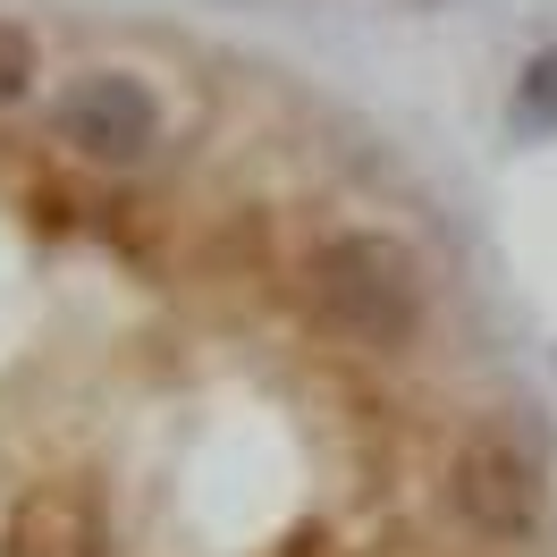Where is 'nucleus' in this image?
I'll return each instance as SVG.
<instances>
[{
	"instance_id": "1",
	"label": "nucleus",
	"mask_w": 557,
	"mask_h": 557,
	"mask_svg": "<svg viewBox=\"0 0 557 557\" xmlns=\"http://www.w3.org/2000/svg\"><path fill=\"white\" fill-rule=\"evenodd\" d=\"M305 287H313V313L347 347H406L422 330V262L388 228H330L313 245Z\"/></svg>"
},
{
	"instance_id": "2",
	"label": "nucleus",
	"mask_w": 557,
	"mask_h": 557,
	"mask_svg": "<svg viewBox=\"0 0 557 557\" xmlns=\"http://www.w3.org/2000/svg\"><path fill=\"white\" fill-rule=\"evenodd\" d=\"M448 507L465 532H482V541H532L541 516H549V473H541V456L523 448L516 431H465L448 456Z\"/></svg>"
},
{
	"instance_id": "3",
	"label": "nucleus",
	"mask_w": 557,
	"mask_h": 557,
	"mask_svg": "<svg viewBox=\"0 0 557 557\" xmlns=\"http://www.w3.org/2000/svg\"><path fill=\"white\" fill-rule=\"evenodd\" d=\"M51 136L69 144L76 161L127 170V161H144L161 144V94L136 69H85L51 94Z\"/></svg>"
},
{
	"instance_id": "4",
	"label": "nucleus",
	"mask_w": 557,
	"mask_h": 557,
	"mask_svg": "<svg viewBox=\"0 0 557 557\" xmlns=\"http://www.w3.org/2000/svg\"><path fill=\"white\" fill-rule=\"evenodd\" d=\"M507 127H516L523 144H549V136H557V42H549V51H532V60L516 69Z\"/></svg>"
},
{
	"instance_id": "5",
	"label": "nucleus",
	"mask_w": 557,
	"mask_h": 557,
	"mask_svg": "<svg viewBox=\"0 0 557 557\" xmlns=\"http://www.w3.org/2000/svg\"><path fill=\"white\" fill-rule=\"evenodd\" d=\"M35 76H42V60H35V35L0 17V102H26V94H35Z\"/></svg>"
}]
</instances>
